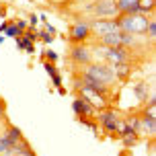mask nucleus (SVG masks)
Here are the masks:
<instances>
[{"label": "nucleus", "mask_w": 156, "mask_h": 156, "mask_svg": "<svg viewBox=\"0 0 156 156\" xmlns=\"http://www.w3.org/2000/svg\"><path fill=\"white\" fill-rule=\"evenodd\" d=\"M148 21V15H117L119 31L132 33V35H146Z\"/></svg>", "instance_id": "nucleus-1"}, {"label": "nucleus", "mask_w": 156, "mask_h": 156, "mask_svg": "<svg viewBox=\"0 0 156 156\" xmlns=\"http://www.w3.org/2000/svg\"><path fill=\"white\" fill-rule=\"evenodd\" d=\"M82 74L94 78V80H99V82H103V84H107V86H111L115 82L113 70H111V66L107 62H90L88 66L82 68Z\"/></svg>", "instance_id": "nucleus-2"}, {"label": "nucleus", "mask_w": 156, "mask_h": 156, "mask_svg": "<svg viewBox=\"0 0 156 156\" xmlns=\"http://www.w3.org/2000/svg\"><path fill=\"white\" fill-rule=\"evenodd\" d=\"M88 25H90V35L97 39H101L107 33H119L117 16L115 19H94V21H88Z\"/></svg>", "instance_id": "nucleus-3"}, {"label": "nucleus", "mask_w": 156, "mask_h": 156, "mask_svg": "<svg viewBox=\"0 0 156 156\" xmlns=\"http://www.w3.org/2000/svg\"><path fill=\"white\" fill-rule=\"evenodd\" d=\"M119 15L115 0H94L93 2V16L94 19H115Z\"/></svg>", "instance_id": "nucleus-4"}, {"label": "nucleus", "mask_w": 156, "mask_h": 156, "mask_svg": "<svg viewBox=\"0 0 156 156\" xmlns=\"http://www.w3.org/2000/svg\"><path fill=\"white\" fill-rule=\"evenodd\" d=\"M70 60L76 66H88V64L93 62V51H90V47L82 45V43H74L70 47Z\"/></svg>", "instance_id": "nucleus-5"}, {"label": "nucleus", "mask_w": 156, "mask_h": 156, "mask_svg": "<svg viewBox=\"0 0 156 156\" xmlns=\"http://www.w3.org/2000/svg\"><path fill=\"white\" fill-rule=\"evenodd\" d=\"M90 25L88 21H78L70 27V41L72 43H84L86 39H90Z\"/></svg>", "instance_id": "nucleus-6"}, {"label": "nucleus", "mask_w": 156, "mask_h": 156, "mask_svg": "<svg viewBox=\"0 0 156 156\" xmlns=\"http://www.w3.org/2000/svg\"><path fill=\"white\" fill-rule=\"evenodd\" d=\"M72 111H74L78 117H94V115H97V109H94L88 101L80 99V97L72 101Z\"/></svg>", "instance_id": "nucleus-7"}, {"label": "nucleus", "mask_w": 156, "mask_h": 156, "mask_svg": "<svg viewBox=\"0 0 156 156\" xmlns=\"http://www.w3.org/2000/svg\"><path fill=\"white\" fill-rule=\"evenodd\" d=\"M80 82H82V86H86V88L94 90L99 97L107 99V94H109V88H111V86L103 84V82H99V80H94V78H90V76H84V74L80 76Z\"/></svg>", "instance_id": "nucleus-8"}, {"label": "nucleus", "mask_w": 156, "mask_h": 156, "mask_svg": "<svg viewBox=\"0 0 156 156\" xmlns=\"http://www.w3.org/2000/svg\"><path fill=\"white\" fill-rule=\"evenodd\" d=\"M140 136H156V117H140Z\"/></svg>", "instance_id": "nucleus-9"}, {"label": "nucleus", "mask_w": 156, "mask_h": 156, "mask_svg": "<svg viewBox=\"0 0 156 156\" xmlns=\"http://www.w3.org/2000/svg\"><path fill=\"white\" fill-rule=\"evenodd\" d=\"M111 70H113L115 80H125V78H129V74H132V64H129V62L113 64V66H111Z\"/></svg>", "instance_id": "nucleus-10"}, {"label": "nucleus", "mask_w": 156, "mask_h": 156, "mask_svg": "<svg viewBox=\"0 0 156 156\" xmlns=\"http://www.w3.org/2000/svg\"><path fill=\"white\" fill-rule=\"evenodd\" d=\"M119 45L125 47V49H133L138 45V35H132V33H121L119 31Z\"/></svg>", "instance_id": "nucleus-11"}, {"label": "nucleus", "mask_w": 156, "mask_h": 156, "mask_svg": "<svg viewBox=\"0 0 156 156\" xmlns=\"http://www.w3.org/2000/svg\"><path fill=\"white\" fill-rule=\"evenodd\" d=\"M4 136L8 138L10 146H12V144H16L19 140H23V132H21L19 127H15V125H8L6 129H4Z\"/></svg>", "instance_id": "nucleus-12"}, {"label": "nucleus", "mask_w": 156, "mask_h": 156, "mask_svg": "<svg viewBox=\"0 0 156 156\" xmlns=\"http://www.w3.org/2000/svg\"><path fill=\"white\" fill-rule=\"evenodd\" d=\"M45 72L49 74V78H51V84L54 86H62V76H60V72H58V68H55L54 64L45 62Z\"/></svg>", "instance_id": "nucleus-13"}, {"label": "nucleus", "mask_w": 156, "mask_h": 156, "mask_svg": "<svg viewBox=\"0 0 156 156\" xmlns=\"http://www.w3.org/2000/svg\"><path fill=\"white\" fill-rule=\"evenodd\" d=\"M101 45H107V47H119V33H107L99 39Z\"/></svg>", "instance_id": "nucleus-14"}, {"label": "nucleus", "mask_w": 156, "mask_h": 156, "mask_svg": "<svg viewBox=\"0 0 156 156\" xmlns=\"http://www.w3.org/2000/svg\"><path fill=\"white\" fill-rule=\"evenodd\" d=\"M125 123L129 127V132L140 136V115H138V113H132L129 117H125Z\"/></svg>", "instance_id": "nucleus-15"}, {"label": "nucleus", "mask_w": 156, "mask_h": 156, "mask_svg": "<svg viewBox=\"0 0 156 156\" xmlns=\"http://www.w3.org/2000/svg\"><path fill=\"white\" fill-rule=\"evenodd\" d=\"M133 93H136V97L144 103V101H146V97H148V93H150V90H148V84H146L144 80H140L138 84L133 86Z\"/></svg>", "instance_id": "nucleus-16"}, {"label": "nucleus", "mask_w": 156, "mask_h": 156, "mask_svg": "<svg viewBox=\"0 0 156 156\" xmlns=\"http://www.w3.org/2000/svg\"><path fill=\"white\" fill-rule=\"evenodd\" d=\"M136 4H138V0H115V6H117V12H119V15H125V12L132 6H136Z\"/></svg>", "instance_id": "nucleus-17"}, {"label": "nucleus", "mask_w": 156, "mask_h": 156, "mask_svg": "<svg viewBox=\"0 0 156 156\" xmlns=\"http://www.w3.org/2000/svg\"><path fill=\"white\" fill-rule=\"evenodd\" d=\"M0 31L4 33L6 37H12V39L21 35V33H19V29L15 27V23H2V27H0Z\"/></svg>", "instance_id": "nucleus-18"}, {"label": "nucleus", "mask_w": 156, "mask_h": 156, "mask_svg": "<svg viewBox=\"0 0 156 156\" xmlns=\"http://www.w3.org/2000/svg\"><path fill=\"white\" fill-rule=\"evenodd\" d=\"M138 6H140L142 15H150L156 6V0H138Z\"/></svg>", "instance_id": "nucleus-19"}, {"label": "nucleus", "mask_w": 156, "mask_h": 156, "mask_svg": "<svg viewBox=\"0 0 156 156\" xmlns=\"http://www.w3.org/2000/svg\"><path fill=\"white\" fill-rule=\"evenodd\" d=\"M138 138H140L138 133H123L121 136V144H123L125 148H133L138 144Z\"/></svg>", "instance_id": "nucleus-20"}, {"label": "nucleus", "mask_w": 156, "mask_h": 156, "mask_svg": "<svg viewBox=\"0 0 156 156\" xmlns=\"http://www.w3.org/2000/svg\"><path fill=\"white\" fill-rule=\"evenodd\" d=\"M138 115L140 117H156V105H144V109Z\"/></svg>", "instance_id": "nucleus-21"}, {"label": "nucleus", "mask_w": 156, "mask_h": 156, "mask_svg": "<svg viewBox=\"0 0 156 156\" xmlns=\"http://www.w3.org/2000/svg\"><path fill=\"white\" fill-rule=\"evenodd\" d=\"M146 37L150 41H154L156 37V21H148V27H146Z\"/></svg>", "instance_id": "nucleus-22"}, {"label": "nucleus", "mask_w": 156, "mask_h": 156, "mask_svg": "<svg viewBox=\"0 0 156 156\" xmlns=\"http://www.w3.org/2000/svg\"><path fill=\"white\" fill-rule=\"evenodd\" d=\"M8 148H10V142H8V138L4 136V133H2V136H0V156L4 154Z\"/></svg>", "instance_id": "nucleus-23"}, {"label": "nucleus", "mask_w": 156, "mask_h": 156, "mask_svg": "<svg viewBox=\"0 0 156 156\" xmlns=\"http://www.w3.org/2000/svg\"><path fill=\"white\" fill-rule=\"evenodd\" d=\"M15 27H16V29H19V33L23 35V33L27 31V29H29V25H27V19H19V21H16V23H15Z\"/></svg>", "instance_id": "nucleus-24"}, {"label": "nucleus", "mask_w": 156, "mask_h": 156, "mask_svg": "<svg viewBox=\"0 0 156 156\" xmlns=\"http://www.w3.org/2000/svg\"><path fill=\"white\" fill-rule=\"evenodd\" d=\"M39 23V16L37 15H29V19H27V25H29V29H35Z\"/></svg>", "instance_id": "nucleus-25"}, {"label": "nucleus", "mask_w": 156, "mask_h": 156, "mask_svg": "<svg viewBox=\"0 0 156 156\" xmlns=\"http://www.w3.org/2000/svg\"><path fill=\"white\" fill-rule=\"evenodd\" d=\"M45 58H47V60H49V64L58 62V54H55L54 49H47V51H45Z\"/></svg>", "instance_id": "nucleus-26"}, {"label": "nucleus", "mask_w": 156, "mask_h": 156, "mask_svg": "<svg viewBox=\"0 0 156 156\" xmlns=\"http://www.w3.org/2000/svg\"><path fill=\"white\" fill-rule=\"evenodd\" d=\"M45 31L49 33V35H55V33H58V29H55L51 23H45Z\"/></svg>", "instance_id": "nucleus-27"}, {"label": "nucleus", "mask_w": 156, "mask_h": 156, "mask_svg": "<svg viewBox=\"0 0 156 156\" xmlns=\"http://www.w3.org/2000/svg\"><path fill=\"white\" fill-rule=\"evenodd\" d=\"M25 51L27 54H35V43H29V45L25 47Z\"/></svg>", "instance_id": "nucleus-28"}, {"label": "nucleus", "mask_w": 156, "mask_h": 156, "mask_svg": "<svg viewBox=\"0 0 156 156\" xmlns=\"http://www.w3.org/2000/svg\"><path fill=\"white\" fill-rule=\"evenodd\" d=\"M2 125H4V119H0V136L4 133V127H2Z\"/></svg>", "instance_id": "nucleus-29"}, {"label": "nucleus", "mask_w": 156, "mask_h": 156, "mask_svg": "<svg viewBox=\"0 0 156 156\" xmlns=\"http://www.w3.org/2000/svg\"><path fill=\"white\" fill-rule=\"evenodd\" d=\"M0 43H4V35H0Z\"/></svg>", "instance_id": "nucleus-30"}, {"label": "nucleus", "mask_w": 156, "mask_h": 156, "mask_svg": "<svg viewBox=\"0 0 156 156\" xmlns=\"http://www.w3.org/2000/svg\"><path fill=\"white\" fill-rule=\"evenodd\" d=\"M76 2H90V0H76Z\"/></svg>", "instance_id": "nucleus-31"}]
</instances>
